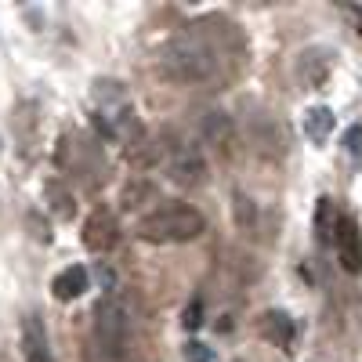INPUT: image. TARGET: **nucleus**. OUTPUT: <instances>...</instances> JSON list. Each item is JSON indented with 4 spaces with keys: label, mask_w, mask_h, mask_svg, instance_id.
I'll list each match as a JSON object with an SVG mask.
<instances>
[{
    "label": "nucleus",
    "mask_w": 362,
    "mask_h": 362,
    "mask_svg": "<svg viewBox=\"0 0 362 362\" xmlns=\"http://www.w3.org/2000/svg\"><path fill=\"white\" fill-rule=\"evenodd\" d=\"M160 73L174 83H206L221 73L218 47L199 33H181L160 47Z\"/></svg>",
    "instance_id": "nucleus-1"
},
{
    "label": "nucleus",
    "mask_w": 362,
    "mask_h": 362,
    "mask_svg": "<svg viewBox=\"0 0 362 362\" xmlns=\"http://www.w3.org/2000/svg\"><path fill=\"white\" fill-rule=\"evenodd\" d=\"M203 228H206V218L192 203L170 199V203L153 206L148 214H141L134 232H138V239H145V243L167 247V243H189V239H199Z\"/></svg>",
    "instance_id": "nucleus-2"
},
{
    "label": "nucleus",
    "mask_w": 362,
    "mask_h": 362,
    "mask_svg": "<svg viewBox=\"0 0 362 362\" xmlns=\"http://www.w3.org/2000/svg\"><path fill=\"white\" fill-rule=\"evenodd\" d=\"M131 348V308L119 293H105L90 312V351L102 362H124Z\"/></svg>",
    "instance_id": "nucleus-3"
},
{
    "label": "nucleus",
    "mask_w": 362,
    "mask_h": 362,
    "mask_svg": "<svg viewBox=\"0 0 362 362\" xmlns=\"http://www.w3.org/2000/svg\"><path fill=\"white\" fill-rule=\"evenodd\" d=\"M167 177L177 189H199L206 181V160L196 145H177L167 156Z\"/></svg>",
    "instance_id": "nucleus-4"
},
{
    "label": "nucleus",
    "mask_w": 362,
    "mask_h": 362,
    "mask_svg": "<svg viewBox=\"0 0 362 362\" xmlns=\"http://www.w3.org/2000/svg\"><path fill=\"white\" fill-rule=\"evenodd\" d=\"M119 243V218L109 206H95L83 218V247L90 254H109Z\"/></svg>",
    "instance_id": "nucleus-5"
},
{
    "label": "nucleus",
    "mask_w": 362,
    "mask_h": 362,
    "mask_svg": "<svg viewBox=\"0 0 362 362\" xmlns=\"http://www.w3.org/2000/svg\"><path fill=\"white\" fill-rule=\"evenodd\" d=\"M334 250L348 276L362 272V228L351 214H337V232H334Z\"/></svg>",
    "instance_id": "nucleus-6"
},
{
    "label": "nucleus",
    "mask_w": 362,
    "mask_h": 362,
    "mask_svg": "<svg viewBox=\"0 0 362 362\" xmlns=\"http://www.w3.org/2000/svg\"><path fill=\"white\" fill-rule=\"evenodd\" d=\"M199 134H203V141L214 148L218 156H232V148H235V124H232L228 112L210 109V112L199 119Z\"/></svg>",
    "instance_id": "nucleus-7"
},
{
    "label": "nucleus",
    "mask_w": 362,
    "mask_h": 362,
    "mask_svg": "<svg viewBox=\"0 0 362 362\" xmlns=\"http://www.w3.org/2000/svg\"><path fill=\"white\" fill-rule=\"evenodd\" d=\"M22 358L25 362H54L51 355V337L40 315H25L22 319Z\"/></svg>",
    "instance_id": "nucleus-8"
},
{
    "label": "nucleus",
    "mask_w": 362,
    "mask_h": 362,
    "mask_svg": "<svg viewBox=\"0 0 362 362\" xmlns=\"http://www.w3.org/2000/svg\"><path fill=\"white\" fill-rule=\"evenodd\" d=\"M87 286H90V272H87L83 264H69V268H62V272L51 279L54 300H76V297L87 293Z\"/></svg>",
    "instance_id": "nucleus-9"
},
{
    "label": "nucleus",
    "mask_w": 362,
    "mask_h": 362,
    "mask_svg": "<svg viewBox=\"0 0 362 362\" xmlns=\"http://www.w3.org/2000/svg\"><path fill=\"white\" fill-rule=\"evenodd\" d=\"M257 329H261V337H264L268 344H276V348H290V344H293V319H290L283 308H268V312L261 315Z\"/></svg>",
    "instance_id": "nucleus-10"
},
{
    "label": "nucleus",
    "mask_w": 362,
    "mask_h": 362,
    "mask_svg": "<svg viewBox=\"0 0 362 362\" xmlns=\"http://www.w3.org/2000/svg\"><path fill=\"white\" fill-rule=\"evenodd\" d=\"M334 124H337V116H334V109H329V105H312V109H305V134H308L315 145H322L329 134H334Z\"/></svg>",
    "instance_id": "nucleus-11"
},
{
    "label": "nucleus",
    "mask_w": 362,
    "mask_h": 362,
    "mask_svg": "<svg viewBox=\"0 0 362 362\" xmlns=\"http://www.w3.org/2000/svg\"><path fill=\"white\" fill-rule=\"evenodd\" d=\"M44 199H47V206H51L62 221H69V218L76 214V199H73V192L66 189V181L47 177V181H44Z\"/></svg>",
    "instance_id": "nucleus-12"
},
{
    "label": "nucleus",
    "mask_w": 362,
    "mask_h": 362,
    "mask_svg": "<svg viewBox=\"0 0 362 362\" xmlns=\"http://www.w3.org/2000/svg\"><path fill=\"white\" fill-rule=\"evenodd\" d=\"M148 199H156V185H153V181H131V185L124 189V199H119V206H124V210H141Z\"/></svg>",
    "instance_id": "nucleus-13"
},
{
    "label": "nucleus",
    "mask_w": 362,
    "mask_h": 362,
    "mask_svg": "<svg viewBox=\"0 0 362 362\" xmlns=\"http://www.w3.org/2000/svg\"><path fill=\"white\" fill-rule=\"evenodd\" d=\"M337 232V218H334V203H329V196L319 199L315 206V235H319V243H329Z\"/></svg>",
    "instance_id": "nucleus-14"
},
{
    "label": "nucleus",
    "mask_w": 362,
    "mask_h": 362,
    "mask_svg": "<svg viewBox=\"0 0 362 362\" xmlns=\"http://www.w3.org/2000/svg\"><path fill=\"white\" fill-rule=\"evenodd\" d=\"M181 322H185V329H199V326H203V297H192V300H189Z\"/></svg>",
    "instance_id": "nucleus-15"
},
{
    "label": "nucleus",
    "mask_w": 362,
    "mask_h": 362,
    "mask_svg": "<svg viewBox=\"0 0 362 362\" xmlns=\"http://www.w3.org/2000/svg\"><path fill=\"white\" fill-rule=\"evenodd\" d=\"M235 221L239 225H254V203H250V196H243V192H235Z\"/></svg>",
    "instance_id": "nucleus-16"
},
{
    "label": "nucleus",
    "mask_w": 362,
    "mask_h": 362,
    "mask_svg": "<svg viewBox=\"0 0 362 362\" xmlns=\"http://www.w3.org/2000/svg\"><path fill=\"white\" fill-rule=\"evenodd\" d=\"M185 362H214V351L203 341H189L185 344Z\"/></svg>",
    "instance_id": "nucleus-17"
},
{
    "label": "nucleus",
    "mask_w": 362,
    "mask_h": 362,
    "mask_svg": "<svg viewBox=\"0 0 362 362\" xmlns=\"http://www.w3.org/2000/svg\"><path fill=\"white\" fill-rule=\"evenodd\" d=\"M344 148H348V153H362V124H351L348 127V134H344Z\"/></svg>",
    "instance_id": "nucleus-18"
},
{
    "label": "nucleus",
    "mask_w": 362,
    "mask_h": 362,
    "mask_svg": "<svg viewBox=\"0 0 362 362\" xmlns=\"http://www.w3.org/2000/svg\"><path fill=\"white\" fill-rule=\"evenodd\" d=\"M355 29H358V37H362V15H358V25H355Z\"/></svg>",
    "instance_id": "nucleus-19"
}]
</instances>
